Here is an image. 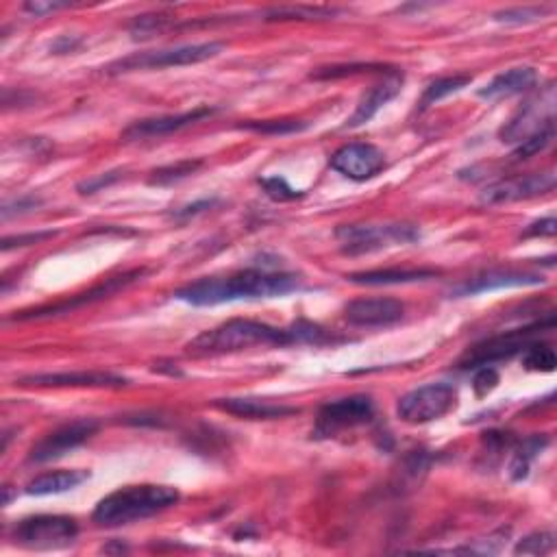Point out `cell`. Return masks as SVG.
Instances as JSON below:
<instances>
[{
	"instance_id": "27",
	"label": "cell",
	"mask_w": 557,
	"mask_h": 557,
	"mask_svg": "<svg viewBox=\"0 0 557 557\" xmlns=\"http://www.w3.org/2000/svg\"><path fill=\"white\" fill-rule=\"evenodd\" d=\"M523 366L527 370H542V373H553L557 366L555 351L544 342H531L523 351Z\"/></svg>"
},
{
	"instance_id": "17",
	"label": "cell",
	"mask_w": 557,
	"mask_h": 557,
	"mask_svg": "<svg viewBox=\"0 0 557 557\" xmlns=\"http://www.w3.org/2000/svg\"><path fill=\"white\" fill-rule=\"evenodd\" d=\"M212 114H216V109L209 107H198L192 111H185V114H177V116H162V118H148V120H140L133 122V125L122 133L125 140H144V138H162V135H170L175 131H181L185 127L194 125V122L209 118Z\"/></svg>"
},
{
	"instance_id": "14",
	"label": "cell",
	"mask_w": 557,
	"mask_h": 557,
	"mask_svg": "<svg viewBox=\"0 0 557 557\" xmlns=\"http://www.w3.org/2000/svg\"><path fill=\"white\" fill-rule=\"evenodd\" d=\"M142 275H144L142 270H133V272H127V275H122V277L107 279V281L103 283V286H96V288H92L90 292L79 294V296H70V299L59 301V303H55V305L40 307V309H31V312H20V314L14 316V320H42V318H53V316H59V314L72 312V309H77V307H81V305H88V303H94V301H98V299H105V296L116 294L118 290L131 286V283H133L135 279H140Z\"/></svg>"
},
{
	"instance_id": "12",
	"label": "cell",
	"mask_w": 557,
	"mask_h": 557,
	"mask_svg": "<svg viewBox=\"0 0 557 557\" xmlns=\"http://www.w3.org/2000/svg\"><path fill=\"white\" fill-rule=\"evenodd\" d=\"M555 190L553 172H536V175H521L512 179H503L488 185L481 192V203L484 205H503L516 201H529V198L551 194Z\"/></svg>"
},
{
	"instance_id": "2",
	"label": "cell",
	"mask_w": 557,
	"mask_h": 557,
	"mask_svg": "<svg viewBox=\"0 0 557 557\" xmlns=\"http://www.w3.org/2000/svg\"><path fill=\"white\" fill-rule=\"evenodd\" d=\"M296 344L294 329H279L270 327L266 323H257V320H229V323L203 331L201 336H196L188 346L185 353L192 357H214V355H227L238 353L244 349H253V346H290Z\"/></svg>"
},
{
	"instance_id": "22",
	"label": "cell",
	"mask_w": 557,
	"mask_h": 557,
	"mask_svg": "<svg viewBox=\"0 0 557 557\" xmlns=\"http://www.w3.org/2000/svg\"><path fill=\"white\" fill-rule=\"evenodd\" d=\"M90 479L85 470H55V473H44L31 479L24 492L31 497H46V494H61L79 488L83 481Z\"/></svg>"
},
{
	"instance_id": "35",
	"label": "cell",
	"mask_w": 557,
	"mask_h": 557,
	"mask_svg": "<svg viewBox=\"0 0 557 557\" xmlns=\"http://www.w3.org/2000/svg\"><path fill=\"white\" fill-rule=\"evenodd\" d=\"M55 231H40V233H27V235H16V238H5L3 240V251H11L16 246H29V244H40L44 240L55 238Z\"/></svg>"
},
{
	"instance_id": "34",
	"label": "cell",
	"mask_w": 557,
	"mask_h": 557,
	"mask_svg": "<svg viewBox=\"0 0 557 557\" xmlns=\"http://www.w3.org/2000/svg\"><path fill=\"white\" fill-rule=\"evenodd\" d=\"M553 135H555V129H549V131H542V133L534 135V138H529L527 142L518 144V148H516L512 157L514 159H529V157L542 153L544 148H547L553 142Z\"/></svg>"
},
{
	"instance_id": "41",
	"label": "cell",
	"mask_w": 557,
	"mask_h": 557,
	"mask_svg": "<svg viewBox=\"0 0 557 557\" xmlns=\"http://www.w3.org/2000/svg\"><path fill=\"white\" fill-rule=\"evenodd\" d=\"M72 7L70 3H27L24 9L29 11V14L35 16H44V14H51V11H59V9H68Z\"/></svg>"
},
{
	"instance_id": "21",
	"label": "cell",
	"mask_w": 557,
	"mask_h": 557,
	"mask_svg": "<svg viewBox=\"0 0 557 557\" xmlns=\"http://www.w3.org/2000/svg\"><path fill=\"white\" fill-rule=\"evenodd\" d=\"M536 83H538V72L534 68H529V66L512 68V70L499 74V77H494L486 88H481L479 96L488 98V101H499V98L523 94L534 88Z\"/></svg>"
},
{
	"instance_id": "37",
	"label": "cell",
	"mask_w": 557,
	"mask_h": 557,
	"mask_svg": "<svg viewBox=\"0 0 557 557\" xmlns=\"http://www.w3.org/2000/svg\"><path fill=\"white\" fill-rule=\"evenodd\" d=\"M118 179H120V170H114V172H107V175H101V177H96V179L79 183L77 190L81 194H94V192H98L101 188H107V185H111V183L118 181Z\"/></svg>"
},
{
	"instance_id": "15",
	"label": "cell",
	"mask_w": 557,
	"mask_h": 557,
	"mask_svg": "<svg viewBox=\"0 0 557 557\" xmlns=\"http://www.w3.org/2000/svg\"><path fill=\"white\" fill-rule=\"evenodd\" d=\"M20 386L33 388H125L129 379L114 373H44V375H29L22 377Z\"/></svg>"
},
{
	"instance_id": "19",
	"label": "cell",
	"mask_w": 557,
	"mask_h": 557,
	"mask_svg": "<svg viewBox=\"0 0 557 557\" xmlns=\"http://www.w3.org/2000/svg\"><path fill=\"white\" fill-rule=\"evenodd\" d=\"M542 283V277L538 275H529V272H514V270H494L488 272V275H481L470 279L462 286L453 288L451 294L455 296H473V294H481V292H492V290H501V288H523V286H538Z\"/></svg>"
},
{
	"instance_id": "13",
	"label": "cell",
	"mask_w": 557,
	"mask_h": 557,
	"mask_svg": "<svg viewBox=\"0 0 557 557\" xmlns=\"http://www.w3.org/2000/svg\"><path fill=\"white\" fill-rule=\"evenodd\" d=\"M329 166L351 181H368L386 168V157L373 144H346L331 155Z\"/></svg>"
},
{
	"instance_id": "18",
	"label": "cell",
	"mask_w": 557,
	"mask_h": 557,
	"mask_svg": "<svg viewBox=\"0 0 557 557\" xmlns=\"http://www.w3.org/2000/svg\"><path fill=\"white\" fill-rule=\"evenodd\" d=\"M403 88V72L399 70H392L388 72V77L383 79L381 83L373 85L364 96H362V101L360 105H357L355 109V114L346 120V129H355V127H362L366 125L368 120H373V116L377 114V111L383 107V105H388L392 98L399 96Z\"/></svg>"
},
{
	"instance_id": "39",
	"label": "cell",
	"mask_w": 557,
	"mask_h": 557,
	"mask_svg": "<svg viewBox=\"0 0 557 557\" xmlns=\"http://www.w3.org/2000/svg\"><path fill=\"white\" fill-rule=\"evenodd\" d=\"M42 205V201L40 198H33V196H29V198H18V201L14 203V205H5L3 207V218L7 220V218H11L14 214H24V212H31V209H35V207H40Z\"/></svg>"
},
{
	"instance_id": "3",
	"label": "cell",
	"mask_w": 557,
	"mask_h": 557,
	"mask_svg": "<svg viewBox=\"0 0 557 557\" xmlns=\"http://www.w3.org/2000/svg\"><path fill=\"white\" fill-rule=\"evenodd\" d=\"M179 499V490L170 486H127L107 494V497L96 505L92 518L94 523L101 527H122L164 512L168 507L177 505Z\"/></svg>"
},
{
	"instance_id": "31",
	"label": "cell",
	"mask_w": 557,
	"mask_h": 557,
	"mask_svg": "<svg viewBox=\"0 0 557 557\" xmlns=\"http://www.w3.org/2000/svg\"><path fill=\"white\" fill-rule=\"evenodd\" d=\"M242 129H249L255 133H272V135H286L307 129L301 120H264V122H246Z\"/></svg>"
},
{
	"instance_id": "1",
	"label": "cell",
	"mask_w": 557,
	"mask_h": 557,
	"mask_svg": "<svg viewBox=\"0 0 557 557\" xmlns=\"http://www.w3.org/2000/svg\"><path fill=\"white\" fill-rule=\"evenodd\" d=\"M301 288V279L296 275H290V272H268L249 268L235 272V275L229 277H214L190 283V286L175 292V299L196 307H207L242 299H275V296H286Z\"/></svg>"
},
{
	"instance_id": "9",
	"label": "cell",
	"mask_w": 557,
	"mask_h": 557,
	"mask_svg": "<svg viewBox=\"0 0 557 557\" xmlns=\"http://www.w3.org/2000/svg\"><path fill=\"white\" fill-rule=\"evenodd\" d=\"M555 327V316L551 314L547 320H540V323H534L523 329H516L510 333H503V336L490 338L486 342H481L477 346H473L464 357H462V366L464 368H477V366H486L497 360H507L516 353L525 351L527 346L534 342V338L538 336L540 331L544 329H553Z\"/></svg>"
},
{
	"instance_id": "20",
	"label": "cell",
	"mask_w": 557,
	"mask_h": 557,
	"mask_svg": "<svg viewBox=\"0 0 557 557\" xmlns=\"http://www.w3.org/2000/svg\"><path fill=\"white\" fill-rule=\"evenodd\" d=\"M214 405L222 412L240 418H249V420H275V418L299 414V407L270 403L262 399H218L214 401Z\"/></svg>"
},
{
	"instance_id": "36",
	"label": "cell",
	"mask_w": 557,
	"mask_h": 557,
	"mask_svg": "<svg viewBox=\"0 0 557 557\" xmlns=\"http://www.w3.org/2000/svg\"><path fill=\"white\" fill-rule=\"evenodd\" d=\"M497 383H499V373L494 368H484L481 370V373L475 377V392H477V396H486V394H490L494 388H497Z\"/></svg>"
},
{
	"instance_id": "11",
	"label": "cell",
	"mask_w": 557,
	"mask_h": 557,
	"mask_svg": "<svg viewBox=\"0 0 557 557\" xmlns=\"http://www.w3.org/2000/svg\"><path fill=\"white\" fill-rule=\"evenodd\" d=\"M96 431H98L96 420H92V418L74 420V423H68L64 427L55 429L53 433H48L46 438L37 442L29 453V462L46 464V462L57 460V457H64L72 449L81 447L83 442H88Z\"/></svg>"
},
{
	"instance_id": "8",
	"label": "cell",
	"mask_w": 557,
	"mask_h": 557,
	"mask_svg": "<svg viewBox=\"0 0 557 557\" xmlns=\"http://www.w3.org/2000/svg\"><path fill=\"white\" fill-rule=\"evenodd\" d=\"M457 405V392L449 383H429V386L407 392L396 405L399 418L407 425H425L447 416Z\"/></svg>"
},
{
	"instance_id": "7",
	"label": "cell",
	"mask_w": 557,
	"mask_h": 557,
	"mask_svg": "<svg viewBox=\"0 0 557 557\" xmlns=\"http://www.w3.org/2000/svg\"><path fill=\"white\" fill-rule=\"evenodd\" d=\"M555 129V88L549 83L536 96L516 111L510 122L499 131V138L505 144H523L534 135Z\"/></svg>"
},
{
	"instance_id": "5",
	"label": "cell",
	"mask_w": 557,
	"mask_h": 557,
	"mask_svg": "<svg viewBox=\"0 0 557 557\" xmlns=\"http://www.w3.org/2000/svg\"><path fill=\"white\" fill-rule=\"evenodd\" d=\"M79 525L70 516L40 514L29 516L14 527V540L24 549L53 551L64 549L77 540Z\"/></svg>"
},
{
	"instance_id": "10",
	"label": "cell",
	"mask_w": 557,
	"mask_h": 557,
	"mask_svg": "<svg viewBox=\"0 0 557 557\" xmlns=\"http://www.w3.org/2000/svg\"><path fill=\"white\" fill-rule=\"evenodd\" d=\"M373 416H375V405L370 401V396L357 394V396H349V399L331 401L320 407L314 433L316 438H333L342 431H349L370 423Z\"/></svg>"
},
{
	"instance_id": "28",
	"label": "cell",
	"mask_w": 557,
	"mask_h": 557,
	"mask_svg": "<svg viewBox=\"0 0 557 557\" xmlns=\"http://www.w3.org/2000/svg\"><path fill=\"white\" fill-rule=\"evenodd\" d=\"M170 29H175V24H172L166 16H159V14H146V16H138L131 22V35L135 40H148V37L153 35H162Z\"/></svg>"
},
{
	"instance_id": "38",
	"label": "cell",
	"mask_w": 557,
	"mask_h": 557,
	"mask_svg": "<svg viewBox=\"0 0 557 557\" xmlns=\"http://www.w3.org/2000/svg\"><path fill=\"white\" fill-rule=\"evenodd\" d=\"M555 231H557V222L553 216H549V218H542V220L534 222V225L523 233V238H540V235L542 238H553Z\"/></svg>"
},
{
	"instance_id": "4",
	"label": "cell",
	"mask_w": 557,
	"mask_h": 557,
	"mask_svg": "<svg viewBox=\"0 0 557 557\" xmlns=\"http://www.w3.org/2000/svg\"><path fill=\"white\" fill-rule=\"evenodd\" d=\"M336 240L344 255L375 253L390 246L412 244L420 240L416 225L394 222V225H344L336 231Z\"/></svg>"
},
{
	"instance_id": "40",
	"label": "cell",
	"mask_w": 557,
	"mask_h": 557,
	"mask_svg": "<svg viewBox=\"0 0 557 557\" xmlns=\"http://www.w3.org/2000/svg\"><path fill=\"white\" fill-rule=\"evenodd\" d=\"M214 203L216 201H201V203H194V205H188V207H181L179 212L172 214V218H175V220H188V218H192L196 214L205 212V209H209Z\"/></svg>"
},
{
	"instance_id": "6",
	"label": "cell",
	"mask_w": 557,
	"mask_h": 557,
	"mask_svg": "<svg viewBox=\"0 0 557 557\" xmlns=\"http://www.w3.org/2000/svg\"><path fill=\"white\" fill-rule=\"evenodd\" d=\"M222 44L220 42H205V44H185L175 48H162V51H148V53H135L125 59L114 61L107 68L109 74L120 72H133V70H162L172 66H192L201 64V61L212 59L220 55Z\"/></svg>"
},
{
	"instance_id": "30",
	"label": "cell",
	"mask_w": 557,
	"mask_h": 557,
	"mask_svg": "<svg viewBox=\"0 0 557 557\" xmlns=\"http://www.w3.org/2000/svg\"><path fill=\"white\" fill-rule=\"evenodd\" d=\"M203 166V162H179L175 166L168 168H159L153 172L151 177V185H170L175 181H181L185 177L194 175V172Z\"/></svg>"
},
{
	"instance_id": "24",
	"label": "cell",
	"mask_w": 557,
	"mask_h": 557,
	"mask_svg": "<svg viewBox=\"0 0 557 557\" xmlns=\"http://www.w3.org/2000/svg\"><path fill=\"white\" fill-rule=\"evenodd\" d=\"M473 81L470 77H466V74H455V77H444V79H438V81H433L429 88L425 90L423 98H420V111H425L427 107L431 105H436L438 101H442L444 96H451L455 92H460L462 88H466V85Z\"/></svg>"
},
{
	"instance_id": "29",
	"label": "cell",
	"mask_w": 557,
	"mask_h": 557,
	"mask_svg": "<svg viewBox=\"0 0 557 557\" xmlns=\"http://www.w3.org/2000/svg\"><path fill=\"white\" fill-rule=\"evenodd\" d=\"M555 547V534L553 531H536L529 534L514 547L516 555H544L551 553Z\"/></svg>"
},
{
	"instance_id": "26",
	"label": "cell",
	"mask_w": 557,
	"mask_h": 557,
	"mask_svg": "<svg viewBox=\"0 0 557 557\" xmlns=\"http://www.w3.org/2000/svg\"><path fill=\"white\" fill-rule=\"evenodd\" d=\"M340 9L336 7H277L268 9V20H327L338 16Z\"/></svg>"
},
{
	"instance_id": "32",
	"label": "cell",
	"mask_w": 557,
	"mask_h": 557,
	"mask_svg": "<svg viewBox=\"0 0 557 557\" xmlns=\"http://www.w3.org/2000/svg\"><path fill=\"white\" fill-rule=\"evenodd\" d=\"M259 185H262L264 192L272 198V201H279V203H286V201H294V198H301L303 192L294 190L292 185L281 179V177H270V179H259Z\"/></svg>"
},
{
	"instance_id": "25",
	"label": "cell",
	"mask_w": 557,
	"mask_h": 557,
	"mask_svg": "<svg viewBox=\"0 0 557 557\" xmlns=\"http://www.w3.org/2000/svg\"><path fill=\"white\" fill-rule=\"evenodd\" d=\"M549 444V438L547 436H534V438H527L521 447L516 449L514 453V460H512V466H510V473H512V479H525L527 473H529V464L534 457L547 447Z\"/></svg>"
},
{
	"instance_id": "33",
	"label": "cell",
	"mask_w": 557,
	"mask_h": 557,
	"mask_svg": "<svg viewBox=\"0 0 557 557\" xmlns=\"http://www.w3.org/2000/svg\"><path fill=\"white\" fill-rule=\"evenodd\" d=\"M547 11L549 9L544 7H514V9L499 11V14L494 16V20L507 22V24H523V22H534L538 18H544L547 16Z\"/></svg>"
},
{
	"instance_id": "23",
	"label": "cell",
	"mask_w": 557,
	"mask_h": 557,
	"mask_svg": "<svg viewBox=\"0 0 557 557\" xmlns=\"http://www.w3.org/2000/svg\"><path fill=\"white\" fill-rule=\"evenodd\" d=\"M436 270H423V268H388V270H370V272H355L349 275V281L362 283V286H392V283H414V281H427L436 277Z\"/></svg>"
},
{
	"instance_id": "16",
	"label": "cell",
	"mask_w": 557,
	"mask_h": 557,
	"mask_svg": "<svg viewBox=\"0 0 557 557\" xmlns=\"http://www.w3.org/2000/svg\"><path fill=\"white\" fill-rule=\"evenodd\" d=\"M403 316L405 305L396 299H357L344 307V318L355 327H390Z\"/></svg>"
}]
</instances>
